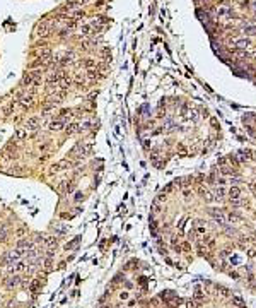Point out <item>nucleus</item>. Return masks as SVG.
Segmentation results:
<instances>
[{"instance_id":"nucleus-1","label":"nucleus","mask_w":256,"mask_h":308,"mask_svg":"<svg viewBox=\"0 0 256 308\" xmlns=\"http://www.w3.org/2000/svg\"><path fill=\"white\" fill-rule=\"evenodd\" d=\"M230 14H232V4H230L229 0L220 2V4L215 7V16H217V17H229Z\"/></svg>"},{"instance_id":"nucleus-2","label":"nucleus","mask_w":256,"mask_h":308,"mask_svg":"<svg viewBox=\"0 0 256 308\" xmlns=\"http://www.w3.org/2000/svg\"><path fill=\"white\" fill-rule=\"evenodd\" d=\"M36 36H41V38H46L51 33V21H41L36 24Z\"/></svg>"},{"instance_id":"nucleus-3","label":"nucleus","mask_w":256,"mask_h":308,"mask_svg":"<svg viewBox=\"0 0 256 308\" xmlns=\"http://www.w3.org/2000/svg\"><path fill=\"white\" fill-rule=\"evenodd\" d=\"M230 45H232L234 50H246L251 45V39L246 38V36H243V38H232L230 39Z\"/></svg>"},{"instance_id":"nucleus-4","label":"nucleus","mask_w":256,"mask_h":308,"mask_svg":"<svg viewBox=\"0 0 256 308\" xmlns=\"http://www.w3.org/2000/svg\"><path fill=\"white\" fill-rule=\"evenodd\" d=\"M80 7V0H68L63 7H61V12H74Z\"/></svg>"},{"instance_id":"nucleus-5","label":"nucleus","mask_w":256,"mask_h":308,"mask_svg":"<svg viewBox=\"0 0 256 308\" xmlns=\"http://www.w3.org/2000/svg\"><path fill=\"white\" fill-rule=\"evenodd\" d=\"M227 195H229L230 202L241 200V188H239V187H230L229 190H227Z\"/></svg>"},{"instance_id":"nucleus-6","label":"nucleus","mask_w":256,"mask_h":308,"mask_svg":"<svg viewBox=\"0 0 256 308\" xmlns=\"http://www.w3.org/2000/svg\"><path fill=\"white\" fill-rule=\"evenodd\" d=\"M39 123H41L39 117H31L29 120H27V123H26V129H27V130H38Z\"/></svg>"},{"instance_id":"nucleus-7","label":"nucleus","mask_w":256,"mask_h":308,"mask_svg":"<svg viewBox=\"0 0 256 308\" xmlns=\"http://www.w3.org/2000/svg\"><path fill=\"white\" fill-rule=\"evenodd\" d=\"M31 248H33V243L27 241V240H21V241L17 243V252L21 253V255L26 252V250H31Z\"/></svg>"},{"instance_id":"nucleus-8","label":"nucleus","mask_w":256,"mask_h":308,"mask_svg":"<svg viewBox=\"0 0 256 308\" xmlns=\"http://www.w3.org/2000/svg\"><path fill=\"white\" fill-rule=\"evenodd\" d=\"M63 127H67V125H65V121L60 120V118H57V120H53L51 123H50V130L58 132V130H63Z\"/></svg>"},{"instance_id":"nucleus-9","label":"nucleus","mask_w":256,"mask_h":308,"mask_svg":"<svg viewBox=\"0 0 256 308\" xmlns=\"http://www.w3.org/2000/svg\"><path fill=\"white\" fill-rule=\"evenodd\" d=\"M213 216V219L219 223V224H222V226H226V214L222 212V211H212L210 212Z\"/></svg>"},{"instance_id":"nucleus-10","label":"nucleus","mask_w":256,"mask_h":308,"mask_svg":"<svg viewBox=\"0 0 256 308\" xmlns=\"http://www.w3.org/2000/svg\"><path fill=\"white\" fill-rule=\"evenodd\" d=\"M33 100H34V96H33V94L29 92V94H24V96H21V100H19V103H21L22 106H24V108H29L31 104H33Z\"/></svg>"},{"instance_id":"nucleus-11","label":"nucleus","mask_w":256,"mask_h":308,"mask_svg":"<svg viewBox=\"0 0 256 308\" xmlns=\"http://www.w3.org/2000/svg\"><path fill=\"white\" fill-rule=\"evenodd\" d=\"M19 257H21V253L16 250V252H10L5 255V264H16V262L19 260Z\"/></svg>"},{"instance_id":"nucleus-12","label":"nucleus","mask_w":256,"mask_h":308,"mask_svg":"<svg viewBox=\"0 0 256 308\" xmlns=\"http://www.w3.org/2000/svg\"><path fill=\"white\" fill-rule=\"evenodd\" d=\"M70 84H72V79L65 75V77H63L60 82H58V89H60V91H67V89L70 87Z\"/></svg>"},{"instance_id":"nucleus-13","label":"nucleus","mask_w":256,"mask_h":308,"mask_svg":"<svg viewBox=\"0 0 256 308\" xmlns=\"http://www.w3.org/2000/svg\"><path fill=\"white\" fill-rule=\"evenodd\" d=\"M29 289L33 291V293H39V289H41V279H34V281L29 284Z\"/></svg>"},{"instance_id":"nucleus-14","label":"nucleus","mask_w":256,"mask_h":308,"mask_svg":"<svg viewBox=\"0 0 256 308\" xmlns=\"http://www.w3.org/2000/svg\"><path fill=\"white\" fill-rule=\"evenodd\" d=\"M227 194V190L224 188V185H220V187H217V190H215V200H222L224 199V195Z\"/></svg>"},{"instance_id":"nucleus-15","label":"nucleus","mask_w":256,"mask_h":308,"mask_svg":"<svg viewBox=\"0 0 256 308\" xmlns=\"http://www.w3.org/2000/svg\"><path fill=\"white\" fill-rule=\"evenodd\" d=\"M33 82H34V77H33V74H31V72H26V74H24V77H22V84H24V86H31Z\"/></svg>"},{"instance_id":"nucleus-16","label":"nucleus","mask_w":256,"mask_h":308,"mask_svg":"<svg viewBox=\"0 0 256 308\" xmlns=\"http://www.w3.org/2000/svg\"><path fill=\"white\" fill-rule=\"evenodd\" d=\"M26 269V265L24 262H16L14 265H10V272H21V270Z\"/></svg>"},{"instance_id":"nucleus-17","label":"nucleus","mask_w":256,"mask_h":308,"mask_svg":"<svg viewBox=\"0 0 256 308\" xmlns=\"http://www.w3.org/2000/svg\"><path fill=\"white\" fill-rule=\"evenodd\" d=\"M84 17H86V12L77 9V10H74V16H72L70 19H74V21L77 22V21H84Z\"/></svg>"},{"instance_id":"nucleus-18","label":"nucleus","mask_w":256,"mask_h":308,"mask_svg":"<svg viewBox=\"0 0 256 308\" xmlns=\"http://www.w3.org/2000/svg\"><path fill=\"white\" fill-rule=\"evenodd\" d=\"M14 234H16L17 238H24V236L27 234V230L24 228V226H19L17 230H16V233H14Z\"/></svg>"},{"instance_id":"nucleus-19","label":"nucleus","mask_w":256,"mask_h":308,"mask_svg":"<svg viewBox=\"0 0 256 308\" xmlns=\"http://www.w3.org/2000/svg\"><path fill=\"white\" fill-rule=\"evenodd\" d=\"M82 65L86 67V69H94V67H96V60H94V58H86V60L82 62Z\"/></svg>"},{"instance_id":"nucleus-20","label":"nucleus","mask_w":256,"mask_h":308,"mask_svg":"<svg viewBox=\"0 0 256 308\" xmlns=\"http://www.w3.org/2000/svg\"><path fill=\"white\" fill-rule=\"evenodd\" d=\"M80 33H82L84 36H89L92 33V26L91 24H84V26H80Z\"/></svg>"},{"instance_id":"nucleus-21","label":"nucleus","mask_w":256,"mask_h":308,"mask_svg":"<svg viewBox=\"0 0 256 308\" xmlns=\"http://www.w3.org/2000/svg\"><path fill=\"white\" fill-rule=\"evenodd\" d=\"M87 77H89V79H97V77H99V70L96 69V67H94V69H89V70H87Z\"/></svg>"},{"instance_id":"nucleus-22","label":"nucleus","mask_w":256,"mask_h":308,"mask_svg":"<svg viewBox=\"0 0 256 308\" xmlns=\"http://www.w3.org/2000/svg\"><path fill=\"white\" fill-rule=\"evenodd\" d=\"M19 281H21L19 277H9L5 282H7V286H9V288H16L19 284Z\"/></svg>"},{"instance_id":"nucleus-23","label":"nucleus","mask_w":256,"mask_h":308,"mask_svg":"<svg viewBox=\"0 0 256 308\" xmlns=\"http://www.w3.org/2000/svg\"><path fill=\"white\" fill-rule=\"evenodd\" d=\"M72 34V29H68V27H61L60 31H58V36L60 38H67V36Z\"/></svg>"},{"instance_id":"nucleus-24","label":"nucleus","mask_w":256,"mask_h":308,"mask_svg":"<svg viewBox=\"0 0 256 308\" xmlns=\"http://www.w3.org/2000/svg\"><path fill=\"white\" fill-rule=\"evenodd\" d=\"M232 303L237 308H244V301H243V298H239V296H232Z\"/></svg>"},{"instance_id":"nucleus-25","label":"nucleus","mask_w":256,"mask_h":308,"mask_svg":"<svg viewBox=\"0 0 256 308\" xmlns=\"http://www.w3.org/2000/svg\"><path fill=\"white\" fill-rule=\"evenodd\" d=\"M75 132H79L77 123H70V125H67V134H75Z\"/></svg>"},{"instance_id":"nucleus-26","label":"nucleus","mask_w":256,"mask_h":308,"mask_svg":"<svg viewBox=\"0 0 256 308\" xmlns=\"http://www.w3.org/2000/svg\"><path fill=\"white\" fill-rule=\"evenodd\" d=\"M179 303H181V299H179V298L169 299V306H171V308H179Z\"/></svg>"},{"instance_id":"nucleus-27","label":"nucleus","mask_w":256,"mask_h":308,"mask_svg":"<svg viewBox=\"0 0 256 308\" xmlns=\"http://www.w3.org/2000/svg\"><path fill=\"white\" fill-rule=\"evenodd\" d=\"M26 135H27V130H24V129H19V130L16 132V137H17V139H24Z\"/></svg>"},{"instance_id":"nucleus-28","label":"nucleus","mask_w":256,"mask_h":308,"mask_svg":"<svg viewBox=\"0 0 256 308\" xmlns=\"http://www.w3.org/2000/svg\"><path fill=\"white\" fill-rule=\"evenodd\" d=\"M0 240H2V241H5V240H7V230H5V226H2V228H0Z\"/></svg>"},{"instance_id":"nucleus-29","label":"nucleus","mask_w":256,"mask_h":308,"mask_svg":"<svg viewBox=\"0 0 256 308\" xmlns=\"http://www.w3.org/2000/svg\"><path fill=\"white\" fill-rule=\"evenodd\" d=\"M161 298H162V299H173V298H176V295H174V293H169V291H167V293H162V295H161Z\"/></svg>"},{"instance_id":"nucleus-30","label":"nucleus","mask_w":256,"mask_h":308,"mask_svg":"<svg viewBox=\"0 0 256 308\" xmlns=\"http://www.w3.org/2000/svg\"><path fill=\"white\" fill-rule=\"evenodd\" d=\"M227 219H229L230 223H234V221H239V219H241V216L234 212V214H229V216H227Z\"/></svg>"},{"instance_id":"nucleus-31","label":"nucleus","mask_w":256,"mask_h":308,"mask_svg":"<svg viewBox=\"0 0 256 308\" xmlns=\"http://www.w3.org/2000/svg\"><path fill=\"white\" fill-rule=\"evenodd\" d=\"M195 301H203V293H202L200 289L195 291Z\"/></svg>"},{"instance_id":"nucleus-32","label":"nucleus","mask_w":256,"mask_h":308,"mask_svg":"<svg viewBox=\"0 0 256 308\" xmlns=\"http://www.w3.org/2000/svg\"><path fill=\"white\" fill-rule=\"evenodd\" d=\"M74 188H75V185H74L72 182H70V183H65V192H67V194H70V192H74Z\"/></svg>"},{"instance_id":"nucleus-33","label":"nucleus","mask_w":256,"mask_h":308,"mask_svg":"<svg viewBox=\"0 0 256 308\" xmlns=\"http://www.w3.org/2000/svg\"><path fill=\"white\" fill-rule=\"evenodd\" d=\"M53 262H51V259H50V257H48V259H46V262H44V269H46V270H51L53 269Z\"/></svg>"},{"instance_id":"nucleus-34","label":"nucleus","mask_w":256,"mask_h":308,"mask_svg":"<svg viewBox=\"0 0 256 308\" xmlns=\"http://www.w3.org/2000/svg\"><path fill=\"white\" fill-rule=\"evenodd\" d=\"M190 248H191V245H190L188 241H184V243L181 245V252H190Z\"/></svg>"},{"instance_id":"nucleus-35","label":"nucleus","mask_w":256,"mask_h":308,"mask_svg":"<svg viewBox=\"0 0 256 308\" xmlns=\"http://www.w3.org/2000/svg\"><path fill=\"white\" fill-rule=\"evenodd\" d=\"M186 308H196V301H195V299H188V301H186Z\"/></svg>"},{"instance_id":"nucleus-36","label":"nucleus","mask_w":256,"mask_h":308,"mask_svg":"<svg viewBox=\"0 0 256 308\" xmlns=\"http://www.w3.org/2000/svg\"><path fill=\"white\" fill-rule=\"evenodd\" d=\"M48 147H50V142H44L43 146H39V149H41V151H48Z\"/></svg>"},{"instance_id":"nucleus-37","label":"nucleus","mask_w":256,"mask_h":308,"mask_svg":"<svg viewBox=\"0 0 256 308\" xmlns=\"http://www.w3.org/2000/svg\"><path fill=\"white\" fill-rule=\"evenodd\" d=\"M120 298H121V299H128V293H126V291H121V293H120Z\"/></svg>"},{"instance_id":"nucleus-38","label":"nucleus","mask_w":256,"mask_h":308,"mask_svg":"<svg viewBox=\"0 0 256 308\" xmlns=\"http://www.w3.org/2000/svg\"><path fill=\"white\" fill-rule=\"evenodd\" d=\"M80 199H82V194H80V192H75V200L79 202Z\"/></svg>"},{"instance_id":"nucleus-39","label":"nucleus","mask_w":256,"mask_h":308,"mask_svg":"<svg viewBox=\"0 0 256 308\" xmlns=\"http://www.w3.org/2000/svg\"><path fill=\"white\" fill-rule=\"evenodd\" d=\"M220 293H222L224 296H229V291H227L226 288H222V289H220Z\"/></svg>"},{"instance_id":"nucleus-40","label":"nucleus","mask_w":256,"mask_h":308,"mask_svg":"<svg viewBox=\"0 0 256 308\" xmlns=\"http://www.w3.org/2000/svg\"><path fill=\"white\" fill-rule=\"evenodd\" d=\"M230 276H232L234 279H239V274L237 272H232V270H230Z\"/></svg>"}]
</instances>
